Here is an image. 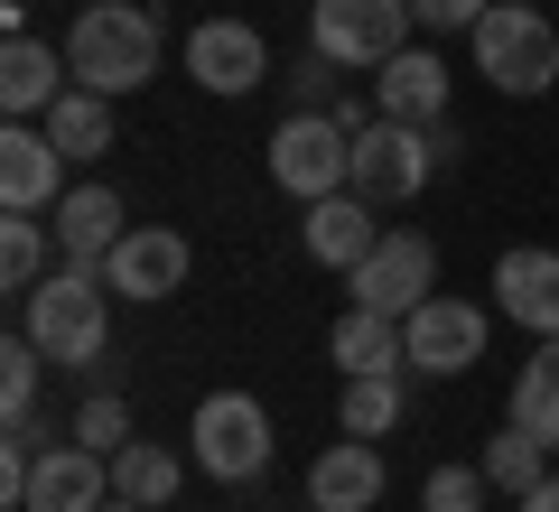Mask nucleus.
Masks as SVG:
<instances>
[{
    "label": "nucleus",
    "mask_w": 559,
    "mask_h": 512,
    "mask_svg": "<svg viewBox=\"0 0 559 512\" xmlns=\"http://www.w3.org/2000/svg\"><path fill=\"white\" fill-rule=\"evenodd\" d=\"M522 512H559V475H540V485L522 493Z\"/></svg>",
    "instance_id": "obj_32"
},
{
    "label": "nucleus",
    "mask_w": 559,
    "mask_h": 512,
    "mask_svg": "<svg viewBox=\"0 0 559 512\" xmlns=\"http://www.w3.org/2000/svg\"><path fill=\"white\" fill-rule=\"evenodd\" d=\"M299 242H308V261H326V271H355V261L382 242V224H373V197H355V187L318 197V205H308V224H299Z\"/></svg>",
    "instance_id": "obj_15"
},
{
    "label": "nucleus",
    "mask_w": 559,
    "mask_h": 512,
    "mask_svg": "<svg viewBox=\"0 0 559 512\" xmlns=\"http://www.w3.org/2000/svg\"><path fill=\"white\" fill-rule=\"evenodd\" d=\"M401 345H411V373H429V382L476 373V355H485V308H476V298H419V308L401 317Z\"/></svg>",
    "instance_id": "obj_9"
},
{
    "label": "nucleus",
    "mask_w": 559,
    "mask_h": 512,
    "mask_svg": "<svg viewBox=\"0 0 559 512\" xmlns=\"http://www.w3.org/2000/svg\"><path fill=\"white\" fill-rule=\"evenodd\" d=\"M448 150H457V131H448V121H392V112H373V121L355 131V197L411 205L419 187L448 168Z\"/></svg>",
    "instance_id": "obj_3"
},
{
    "label": "nucleus",
    "mask_w": 559,
    "mask_h": 512,
    "mask_svg": "<svg viewBox=\"0 0 559 512\" xmlns=\"http://www.w3.org/2000/svg\"><path fill=\"white\" fill-rule=\"evenodd\" d=\"M66 75L112 94V103L140 94V84L159 75V20L140 0H84L75 28H66Z\"/></svg>",
    "instance_id": "obj_2"
},
{
    "label": "nucleus",
    "mask_w": 559,
    "mask_h": 512,
    "mask_svg": "<svg viewBox=\"0 0 559 512\" xmlns=\"http://www.w3.org/2000/svg\"><path fill=\"white\" fill-rule=\"evenodd\" d=\"M476 75L495 84V94H513V103L550 94L559 84V28L540 20L532 0H495L476 20Z\"/></svg>",
    "instance_id": "obj_4"
},
{
    "label": "nucleus",
    "mask_w": 559,
    "mask_h": 512,
    "mask_svg": "<svg viewBox=\"0 0 559 512\" xmlns=\"http://www.w3.org/2000/svg\"><path fill=\"white\" fill-rule=\"evenodd\" d=\"M187 448H197V466L215 485H252L271 466V410L252 392H205L197 419H187Z\"/></svg>",
    "instance_id": "obj_6"
},
{
    "label": "nucleus",
    "mask_w": 559,
    "mask_h": 512,
    "mask_svg": "<svg viewBox=\"0 0 559 512\" xmlns=\"http://www.w3.org/2000/svg\"><path fill=\"white\" fill-rule=\"evenodd\" d=\"M187 75L205 84V94H252L261 75H271V47H261V28L252 20H197L187 28Z\"/></svg>",
    "instance_id": "obj_11"
},
{
    "label": "nucleus",
    "mask_w": 559,
    "mask_h": 512,
    "mask_svg": "<svg viewBox=\"0 0 559 512\" xmlns=\"http://www.w3.org/2000/svg\"><path fill=\"white\" fill-rule=\"evenodd\" d=\"M103 512H150V503H121V493H112V503H103Z\"/></svg>",
    "instance_id": "obj_33"
},
{
    "label": "nucleus",
    "mask_w": 559,
    "mask_h": 512,
    "mask_svg": "<svg viewBox=\"0 0 559 512\" xmlns=\"http://www.w3.org/2000/svg\"><path fill=\"white\" fill-rule=\"evenodd\" d=\"M121 234H131V205H121L112 187H66V205H57V261L103 271Z\"/></svg>",
    "instance_id": "obj_14"
},
{
    "label": "nucleus",
    "mask_w": 559,
    "mask_h": 512,
    "mask_svg": "<svg viewBox=\"0 0 559 512\" xmlns=\"http://www.w3.org/2000/svg\"><path fill=\"white\" fill-rule=\"evenodd\" d=\"M419 512H485V466H429Z\"/></svg>",
    "instance_id": "obj_29"
},
{
    "label": "nucleus",
    "mask_w": 559,
    "mask_h": 512,
    "mask_svg": "<svg viewBox=\"0 0 559 512\" xmlns=\"http://www.w3.org/2000/svg\"><path fill=\"white\" fill-rule=\"evenodd\" d=\"M411 28H419L411 0H308V47H326L345 75L392 66L401 47H411Z\"/></svg>",
    "instance_id": "obj_7"
},
{
    "label": "nucleus",
    "mask_w": 559,
    "mask_h": 512,
    "mask_svg": "<svg viewBox=\"0 0 559 512\" xmlns=\"http://www.w3.org/2000/svg\"><path fill=\"white\" fill-rule=\"evenodd\" d=\"M0 279H10V298H28L47 279V224L38 215H10V224H0Z\"/></svg>",
    "instance_id": "obj_26"
},
{
    "label": "nucleus",
    "mask_w": 559,
    "mask_h": 512,
    "mask_svg": "<svg viewBox=\"0 0 559 512\" xmlns=\"http://www.w3.org/2000/svg\"><path fill=\"white\" fill-rule=\"evenodd\" d=\"M20 335L38 345L57 373H84V364H103V335H112V289H103V271H75V261H57V271L38 279V289L20 298Z\"/></svg>",
    "instance_id": "obj_1"
},
{
    "label": "nucleus",
    "mask_w": 559,
    "mask_h": 512,
    "mask_svg": "<svg viewBox=\"0 0 559 512\" xmlns=\"http://www.w3.org/2000/svg\"><path fill=\"white\" fill-rule=\"evenodd\" d=\"M513 429H532L540 448H559V335H540V355L513 373Z\"/></svg>",
    "instance_id": "obj_21"
},
{
    "label": "nucleus",
    "mask_w": 559,
    "mask_h": 512,
    "mask_svg": "<svg viewBox=\"0 0 559 512\" xmlns=\"http://www.w3.org/2000/svg\"><path fill=\"white\" fill-rule=\"evenodd\" d=\"M326 355H336V373H411V345H401V317H373V308H345L336 335H326Z\"/></svg>",
    "instance_id": "obj_20"
},
{
    "label": "nucleus",
    "mask_w": 559,
    "mask_h": 512,
    "mask_svg": "<svg viewBox=\"0 0 559 512\" xmlns=\"http://www.w3.org/2000/svg\"><path fill=\"white\" fill-rule=\"evenodd\" d=\"M345 279H355V308H373V317H411L419 298H439V252H429V234H382Z\"/></svg>",
    "instance_id": "obj_8"
},
{
    "label": "nucleus",
    "mask_w": 559,
    "mask_h": 512,
    "mask_svg": "<svg viewBox=\"0 0 559 512\" xmlns=\"http://www.w3.org/2000/svg\"><path fill=\"white\" fill-rule=\"evenodd\" d=\"M308 512H318V503H308Z\"/></svg>",
    "instance_id": "obj_34"
},
{
    "label": "nucleus",
    "mask_w": 559,
    "mask_h": 512,
    "mask_svg": "<svg viewBox=\"0 0 559 512\" xmlns=\"http://www.w3.org/2000/svg\"><path fill=\"white\" fill-rule=\"evenodd\" d=\"M485 10H495V0H411V20L429 28V38H476Z\"/></svg>",
    "instance_id": "obj_31"
},
{
    "label": "nucleus",
    "mask_w": 559,
    "mask_h": 512,
    "mask_svg": "<svg viewBox=\"0 0 559 512\" xmlns=\"http://www.w3.org/2000/svg\"><path fill=\"white\" fill-rule=\"evenodd\" d=\"M476 466H485V485H503V493L522 503V493H532L540 475H550V448H540L532 429H513V419H503V429L485 438V456H476Z\"/></svg>",
    "instance_id": "obj_25"
},
{
    "label": "nucleus",
    "mask_w": 559,
    "mask_h": 512,
    "mask_svg": "<svg viewBox=\"0 0 559 512\" xmlns=\"http://www.w3.org/2000/svg\"><path fill=\"white\" fill-rule=\"evenodd\" d=\"M66 438H84V448H94V456H112V448H131V401H121V392H84L75 401V429H66Z\"/></svg>",
    "instance_id": "obj_27"
},
{
    "label": "nucleus",
    "mask_w": 559,
    "mask_h": 512,
    "mask_svg": "<svg viewBox=\"0 0 559 512\" xmlns=\"http://www.w3.org/2000/svg\"><path fill=\"white\" fill-rule=\"evenodd\" d=\"M178 485H187V466L168 448H150V438H131V448H112V493L121 503H178Z\"/></svg>",
    "instance_id": "obj_23"
},
{
    "label": "nucleus",
    "mask_w": 559,
    "mask_h": 512,
    "mask_svg": "<svg viewBox=\"0 0 559 512\" xmlns=\"http://www.w3.org/2000/svg\"><path fill=\"white\" fill-rule=\"evenodd\" d=\"M103 289L131 298V308L178 298L187 289V234H168V224H131V234L112 242V261H103Z\"/></svg>",
    "instance_id": "obj_10"
},
{
    "label": "nucleus",
    "mask_w": 559,
    "mask_h": 512,
    "mask_svg": "<svg viewBox=\"0 0 559 512\" xmlns=\"http://www.w3.org/2000/svg\"><path fill=\"white\" fill-rule=\"evenodd\" d=\"M532 10H540V0H532Z\"/></svg>",
    "instance_id": "obj_35"
},
{
    "label": "nucleus",
    "mask_w": 559,
    "mask_h": 512,
    "mask_svg": "<svg viewBox=\"0 0 559 512\" xmlns=\"http://www.w3.org/2000/svg\"><path fill=\"white\" fill-rule=\"evenodd\" d=\"M401 401H411V373H355L345 401H336V419H345V438H392Z\"/></svg>",
    "instance_id": "obj_24"
},
{
    "label": "nucleus",
    "mask_w": 559,
    "mask_h": 512,
    "mask_svg": "<svg viewBox=\"0 0 559 512\" xmlns=\"http://www.w3.org/2000/svg\"><path fill=\"white\" fill-rule=\"evenodd\" d=\"M336 84H345V66L326 57V47H308V57L289 66V94H299V112H326V103H336Z\"/></svg>",
    "instance_id": "obj_30"
},
{
    "label": "nucleus",
    "mask_w": 559,
    "mask_h": 512,
    "mask_svg": "<svg viewBox=\"0 0 559 512\" xmlns=\"http://www.w3.org/2000/svg\"><path fill=\"white\" fill-rule=\"evenodd\" d=\"M38 373H47V355L28 335H10V345H0V410L10 419H38Z\"/></svg>",
    "instance_id": "obj_28"
},
{
    "label": "nucleus",
    "mask_w": 559,
    "mask_h": 512,
    "mask_svg": "<svg viewBox=\"0 0 559 512\" xmlns=\"http://www.w3.org/2000/svg\"><path fill=\"white\" fill-rule=\"evenodd\" d=\"M57 94H66L57 47L20 28V38L0 47V112H10V121H47V112H57Z\"/></svg>",
    "instance_id": "obj_18"
},
{
    "label": "nucleus",
    "mask_w": 559,
    "mask_h": 512,
    "mask_svg": "<svg viewBox=\"0 0 559 512\" xmlns=\"http://www.w3.org/2000/svg\"><path fill=\"white\" fill-rule=\"evenodd\" d=\"M308 503L318 512H373L382 503V448L373 438H336V448L308 466Z\"/></svg>",
    "instance_id": "obj_16"
},
{
    "label": "nucleus",
    "mask_w": 559,
    "mask_h": 512,
    "mask_svg": "<svg viewBox=\"0 0 559 512\" xmlns=\"http://www.w3.org/2000/svg\"><path fill=\"white\" fill-rule=\"evenodd\" d=\"M495 298H503L513 326L559 335V252H503L495 261Z\"/></svg>",
    "instance_id": "obj_19"
},
{
    "label": "nucleus",
    "mask_w": 559,
    "mask_h": 512,
    "mask_svg": "<svg viewBox=\"0 0 559 512\" xmlns=\"http://www.w3.org/2000/svg\"><path fill=\"white\" fill-rule=\"evenodd\" d=\"M271 187H280V197H299V205L355 187V121H336V112H289V121L271 131Z\"/></svg>",
    "instance_id": "obj_5"
},
{
    "label": "nucleus",
    "mask_w": 559,
    "mask_h": 512,
    "mask_svg": "<svg viewBox=\"0 0 559 512\" xmlns=\"http://www.w3.org/2000/svg\"><path fill=\"white\" fill-rule=\"evenodd\" d=\"M57 168H66V150L47 140V121H10V131H0V205H10V215H47V205H66Z\"/></svg>",
    "instance_id": "obj_13"
},
{
    "label": "nucleus",
    "mask_w": 559,
    "mask_h": 512,
    "mask_svg": "<svg viewBox=\"0 0 559 512\" xmlns=\"http://www.w3.org/2000/svg\"><path fill=\"white\" fill-rule=\"evenodd\" d=\"M373 103L392 121H448V66H439V47H401L392 66H373Z\"/></svg>",
    "instance_id": "obj_17"
},
{
    "label": "nucleus",
    "mask_w": 559,
    "mask_h": 512,
    "mask_svg": "<svg viewBox=\"0 0 559 512\" xmlns=\"http://www.w3.org/2000/svg\"><path fill=\"white\" fill-rule=\"evenodd\" d=\"M112 503V456H94L84 438H47L38 475H28V512H103Z\"/></svg>",
    "instance_id": "obj_12"
},
{
    "label": "nucleus",
    "mask_w": 559,
    "mask_h": 512,
    "mask_svg": "<svg viewBox=\"0 0 559 512\" xmlns=\"http://www.w3.org/2000/svg\"><path fill=\"white\" fill-rule=\"evenodd\" d=\"M47 140H57L66 158H103V150H112V94H94V84H66L57 112H47Z\"/></svg>",
    "instance_id": "obj_22"
}]
</instances>
